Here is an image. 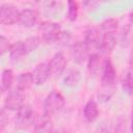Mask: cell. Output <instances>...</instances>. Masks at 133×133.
I'll use <instances>...</instances> for the list:
<instances>
[{
	"instance_id": "obj_1",
	"label": "cell",
	"mask_w": 133,
	"mask_h": 133,
	"mask_svg": "<svg viewBox=\"0 0 133 133\" xmlns=\"http://www.w3.org/2000/svg\"><path fill=\"white\" fill-rule=\"evenodd\" d=\"M100 30L102 33L100 51L103 53H110L114 46L116 45V30H117V21L115 19L105 20L101 26Z\"/></svg>"
},
{
	"instance_id": "obj_2",
	"label": "cell",
	"mask_w": 133,
	"mask_h": 133,
	"mask_svg": "<svg viewBox=\"0 0 133 133\" xmlns=\"http://www.w3.org/2000/svg\"><path fill=\"white\" fill-rule=\"evenodd\" d=\"M116 78L115 69L109 58L105 59L102 66V76H101V83H102V90L99 94V97L104 101H108L113 94L114 90V83Z\"/></svg>"
},
{
	"instance_id": "obj_3",
	"label": "cell",
	"mask_w": 133,
	"mask_h": 133,
	"mask_svg": "<svg viewBox=\"0 0 133 133\" xmlns=\"http://www.w3.org/2000/svg\"><path fill=\"white\" fill-rule=\"evenodd\" d=\"M38 33L41 39L46 43H53L59 39L61 35V28L59 24L51 21H44L38 25Z\"/></svg>"
},
{
	"instance_id": "obj_4",
	"label": "cell",
	"mask_w": 133,
	"mask_h": 133,
	"mask_svg": "<svg viewBox=\"0 0 133 133\" xmlns=\"http://www.w3.org/2000/svg\"><path fill=\"white\" fill-rule=\"evenodd\" d=\"M64 106V98L58 91L50 92L44 101V113L52 116L62 110Z\"/></svg>"
},
{
	"instance_id": "obj_5",
	"label": "cell",
	"mask_w": 133,
	"mask_h": 133,
	"mask_svg": "<svg viewBox=\"0 0 133 133\" xmlns=\"http://www.w3.org/2000/svg\"><path fill=\"white\" fill-rule=\"evenodd\" d=\"M35 116L34 111L30 105L24 104L19 110H17L16 114V125L18 128L21 129H27L31 125L34 124Z\"/></svg>"
},
{
	"instance_id": "obj_6",
	"label": "cell",
	"mask_w": 133,
	"mask_h": 133,
	"mask_svg": "<svg viewBox=\"0 0 133 133\" xmlns=\"http://www.w3.org/2000/svg\"><path fill=\"white\" fill-rule=\"evenodd\" d=\"M20 11L11 4H2L0 7V23L2 25H12L19 22Z\"/></svg>"
},
{
	"instance_id": "obj_7",
	"label": "cell",
	"mask_w": 133,
	"mask_h": 133,
	"mask_svg": "<svg viewBox=\"0 0 133 133\" xmlns=\"http://www.w3.org/2000/svg\"><path fill=\"white\" fill-rule=\"evenodd\" d=\"M24 91L16 87L6 96L4 100V108L7 110H19L24 105Z\"/></svg>"
},
{
	"instance_id": "obj_8",
	"label": "cell",
	"mask_w": 133,
	"mask_h": 133,
	"mask_svg": "<svg viewBox=\"0 0 133 133\" xmlns=\"http://www.w3.org/2000/svg\"><path fill=\"white\" fill-rule=\"evenodd\" d=\"M101 30L98 28H89L85 32L84 36V44L87 47L88 51H96L100 50V43H101Z\"/></svg>"
},
{
	"instance_id": "obj_9",
	"label": "cell",
	"mask_w": 133,
	"mask_h": 133,
	"mask_svg": "<svg viewBox=\"0 0 133 133\" xmlns=\"http://www.w3.org/2000/svg\"><path fill=\"white\" fill-rule=\"evenodd\" d=\"M33 80H34V84L36 85H43L50 77L51 75V70H50V64L49 61H45V62H41L38 63L33 73Z\"/></svg>"
},
{
	"instance_id": "obj_10",
	"label": "cell",
	"mask_w": 133,
	"mask_h": 133,
	"mask_svg": "<svg viewBox=\"0 0 133 133\" xmlns=\"http://www.w3.org/2000/svg\"><path fill=\"white\" fill-rule=\"evenodd\" d=\"M49 64H50L51 75L56 77L60 76L66 68V58L63 53L58 52L51 58V60L49 61Z\"/></svg>"
},
{
	"instance_id": "obj_11",
	"label": "cell",
	"mask_w": 133,
	"mask_h": 133,
	"mask_svg": "<svg viewBox=\"0 0 133 133\" xmlns=\"http://www.w3.org/2000/svg\"><path fill=\"white\" fill-rule=\"evenodd\" d=\"M70 52H71V57L73 58V60L75 62L82 63L87 58L89 51H88L87 47L85 46L84 42H76V43L72 44Z\"/></svg>"
},
{
	"instance_id": "obj_12",
	"label": "cell",
	"mask_w": 133,
	"mask_h": 133,
	"mask_svg": "<svg viewBox=\"0 0 133 133\" xmlns=\"http://www.w3.org/2000/svg\"><path fill=\"white\" fill-rule=\"evenodd\" d=\"M38 20V14L34 9L26 8L20 11V18H19V23L27 28H30L34 26L37 23Z\"/></svg>"
},
{
	"instance_id": "obj_13",
	"label": "cell",
	"mask_w": 133,
	"mask_h": 133,
	"mask_svg": "<svg viewBox=\"0 0 133 133\" xmlns=\"http://www.w3.org/2000/svg\"><path fill=\"white\" fill-rule=\"evenodd\" d=\"M34 131L38 133H49L53 131V123L50 118V115L44 113L38 117H35L34 121Z\"/></svg>"
},
{
	"instance_id": "obj_14",
	"label": "cell",
	"mask_w": 133,
	"mask_h": 133,
	"mask_svg": "<svg viewBox=\"0 0 133 133\" xmlns=\"http://www.w3.org/2000/svg\"><path fill=\"white\" fill-rule=\"evenodd\" d=\"M26 54H28V52L26 50L24 41H20V42L12 44L9 49V57H10L11 61H19Z\"/></svg>"
},
{
	"instance_id": "obj_15",
	"label": "cell",
	"mask_w": 133,
	"mask_h": 133,
	"mask_svg": "<svg viewBox=\"0 0 133 133\" xmlns=\"http://www.w3.org/2000/svg\"><path fill=\"white\" fill-rule=\"evenodd\" d=\"M83 114H84V118L87 123H92L94 121L97 119L98 115H99V109H98V105L94 100H89L84 108H83Z\"/></svg>"
},
{
	"instance_id": "obj_16",
	"label": "cell",
	"mask_w": 133,
	"mask_h": 133,
	"mask_svg": "<svg viewBox=\"0 0 133 133\" xmlns=\"http://www.w3.org/2000/svg\"><path fill=\"white\" fill-rule=\"evenodd\" d=\"M33 83H34V80H33L32 73L25 72L19 75L17 80V88L22 91H26L33 85Z\"/></svg>"
},
{
	"instance_id": "obj_17",
	"label": "cell",
	"mask_w": 133,
	"mask_h": 133,
	"mask_svg": "<svg viewBox=\"0 0 133 133\" xmlns=\"http://www.w3.org/2000/svg\"><path fill=\"white\" fill-rule=\"evenodd\" d=\"M103 62L101 61V56L98 53H95L94 52L88 57V62H87V68H88V71L90 72V74L97 75L100 71H102Z\"/></svg>"
},
{
	"instance_id": "obj_18",
	"label": "cell",
	"mask_w": 133,
	"mask_h": 133,
	"mask_svg": "<svg viewBox=\"0 0 133 133\" xmlns=\"http://www.w3.org/2000/svg\"><path fill=\"white\" fill-rule=\"evenodd\" d=\"M81 75L78 70H69L63 78V82L69 87H75L80 82Z\"/></svg>"
},
{
	"instance_id": "obj_19",
	"label": "cell",
	"mask_w": 133,
	"mask_h": 133,
	"mask_svg": "<svg viewBox=\"0 0 133 133\" xmlns=\"http://www.w3.org/2000/svg\"><path fill=\"white\" fill-rule=\"evenodd\" d=\"M14 82V73L11 70L6 69L2 72L1 75V91L5 92L8 91Z\"/></svg>"
},
{
	"instance_id": "obj_20",
	"label": "cell",
	"mask_w": 133,
	"mask_h": 133,
	"mask_svg": "<svg viewBox=\"0 0 133 133\" xmlns=\"http://www.w3.org/2000/svg\"><path fill=\"white\" fill-rule=\"evenodd\" d=\"M122 86L127 94L129 95L133 94V72L126 73V75L123 77L122 80Z\"/></svg>"
},
{
	"instance_id": "obj_21",
	"label": "cell",
	"mask_w": 133,
	"mask_h": 133,
	"mask_svg": "<svg viewBox=\"0 0 133 133\" xmlns=\"http://www.w3.org/2000/svg\"><path fill=\"white\" fill-rule=\"evenodd\" d=\"M78 17V4L76 0H68V19L75 21Z\"/></svg>"
},
{
	"instance_id": "obj_22",
	"label": "cell",
	"mask_w": 133,
	"mask_h": 133,
	"mask_svg": "<svg viewBox=\"0 0 133 133\" xmlns=\"http://www.w3.org/2000/svg\"><path fill=\"white\" fill-rule=\"evenodd\" d=\"M24 44H25V47H26V50L28 53L34 51L41 44V37L38 36H31V37H28L24 41Z\"/></svg>"
},
{
	"instance_id": "obj_23",
	"label": "cell",
	"mask_w": 133,
	"mask_h": 133,
	"mask_svg": "<svg viewBox=\"0 0 133 133\" xmlns=\"http://www.w3.org/2000/svg\"><path fill=\"white\" fill-rule=\"evenodd\" d=\"M11 45L9 43V41L5 37V36H1L0 37V54L3 55L4 53L6 52H9V49H10Z\"/></svg>"
},
{
	"instance_id": "obj_24",
	"label": "cell",
	"mask_w": 133,
	"mask_h": 133,
	"mask_svg": "<svg viewBox=\"0 0 133 133\" xmlns=\"http://www.w3.org/2000/svg\"><path fill=\"white\" fill-rule=\"evenodd\" d=\"M7 122H8V117H7V114L5 112V108H3L0 112V131H2L4 129Z\"/></svg>"
},
{
	"instance_id": "obj_25",
	"label": "cell",
	"mask_w": 133,
	"mask_h": 133,
	"mask_svg": "<svg viewBox=\"0 0 133 133\" xmlns=\"http://www.w3.org/2000/svg\"><path fill=\"white\" fill-rule=\"evenodd\" d=\"M99 3H100V0H84V1H83V5H84V7L87 8V9H92V8H95Z\"/></svg>"
},
{
	"instance_id": "obj_26",
	"label": "cell",
	"mask_w": 133,
	"mask_h": 133,
	"mask_svg": "<svg viewBox=\"0 0 133 133\" xmlns=\"http://www.w3.org/2000/svg\"><path fill=\"white\" fill-rule=\"evenodd\" d=\"M129 62H130V65L133 68V48H132V51L130 53V59H129Z\"/></svg>"
},
{
	"instance_id": "obj_27",
	"label": "cell",
	"mask_w": 133,
	"mask_h": 133,
	"mask_svg": "<svg viewBox=\"0 0 133 133\" xmlns=\"http://www.w3.org/2000/svg\"><path fill=\"white\" fill-rule=\"evenodd\" d=\"M131 130L133 131V110H132V113H131Z\"/></svg>"
},
{
	"instance_id": "obj_28",
	"label": "cell",
	"mask_w": 133,
	"mask_h": 133,
	"mask_svg": "<svg viewBox=\"0 0 133 133\" xmlns=\"http://www.w3.org/2000/svg\"><path fill=\"white\" fill-rule=\"evenodd\" d=\"M129 19H130V22H131V23H133V11L130 14V17H129Z\"/></svg>"
},
{
	"instance_id": "obj_29",
	"label": "cell",
	"mask_w": 133,
	"mask_h": 133,
	"mask_svg": "<svg viewBox=\"0 0 133 133\" xmlns=\"http://www.w3.org/2000/svg\"><path fill=\"white\" fill-rule=\"evenodd\" d=\"M108 0H100V2H107Z\"/></svg>"
},
{
	"instance_id": "obj_30",
	"label": "cell",
	"mask_w": 133,
	"mask_h": 133,
	"mask_svg": "<svg viewBox=\"0 0 133 133\" xmlns=\"http://www.w3.org/2000/svg\"><path fill=\"white\" fill-rule=\"evenodd\" d=\"M31 1H34V2H38V1H41V0H31Z\"/></svg>"
}]
</instances>
